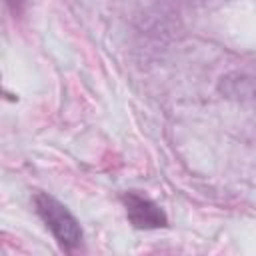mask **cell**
<instances>
[{"mask_svg":"<svg viewBox=\"0 0 256 256\" xmlns=\"http://www.w3.org/2000/svg\"><path fill=\"white\" fill-rule=\"evenodd\" d=\"M124 206H126V214L128 220L136 226V228H160L166 226V216L164 212L148 198L136 194V192H128L124 194Z\"/></svg>","mask_w":256,"mask_h":256,"instance_id":"7a4b0ae2","label":"cell"},{"mask_svg":"<svg viewBox=\"0 0 256 256\" xmlns=\"http://www.w3.org/2000/svg\"><path fill=\"white\" fill-rule=\"evenodd\" d=\"M34 204H36V210L38 214L42 216V220L46 222V226L52 230V234L60 240V244L72 248L80 242L82 238V232H80V226L76 222V218L52 196L40 192L36 194L34 198Z\"/></svg>","mask_w":256,"mask_h":256,"instance_id":"6da1fadb","label":"cell"}]
</instances>
